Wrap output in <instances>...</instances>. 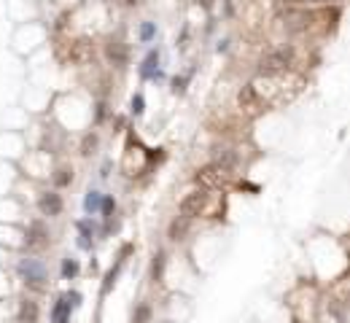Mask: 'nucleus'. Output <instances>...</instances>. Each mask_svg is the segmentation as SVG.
<instances>
[{"mask_svg": "<svg viewBox=\"0 0 350 323\" xmlns=\"http://www.w3.org/2000/svg\"><path fill=\"white\" fill-rule=\"evenodd\" d=\"M38 208H41L43 215H59L62 213V200H59V194H54V191H46V194H41V200H38Z\"/></svg>", "mask_w": 350, "mask_h": 323, "instance_id": "nucleus-7", "label": "nucleus"}, {"mask_svg": "<svg viewBox=\"0 0 350 323\" xmlns=\"http://www.w3.org/2000/svg\"><path fill=\"white\" fill-rule=\"evenodd\" d=\"M105 57H108L116 68H124V65H127V46L121 41H108L105 43Z\"/></svg>", "mask_w": 350, "mask_h": 323, "instance_id": "nucleus-9", "label": "nucleus"}, {"mask_svg": "<svg viewBox=\"0 0 350 323\" xmlns=\"http://www.w3.org/2000/svg\"><path fill=\"white\" fill-rule=\"evenodd\" d=\"M78 229H81V245H84V248H89V237H92L89 223H87V221H81V223H78Z\"/></svg>", "mask_w": 350, "mask_h": 323, "instance_id": "nucleus-20", "label": "nucleus"}, {"mask_svg": "<svg viewBox=\"0 0 350 323\" xmlns=\"http://www.w3.org/2000/svg\"><path fill=\"white\" fill-rule=\"evenodd\" d=\"M124 3H127V5H135V3H137V0H124Z\"/></svg>", "mask_w": 350, "mask_h": 323, "instance_id": "nucleus-25", "label": "nucleus"}, {"mask_svg": "<svg viewBox=\"0 0 350 323\" xmlns=\"http://www.w3.org/2000/svg\"><path fill=\"white\" fill-rule=\"evenodd\" d=\"M19 321L22 323H38V305L32 299H24L19 307Z\"/></svg>", "mask_w": 350, "mask_h": 323, "instance_id": "nucleus-10", "label": "nucleus"}, {"mask_svg": "<svg viewBox=\"0 0 350 323\" xmlns=\"http://www.w3.org/2000/svg\"><path fill=\"white\" fill-rule=\"evenodd\" d=\"M92 57V51H89V41H76L73 43V51H70V59H73V62H87V59Z\"/></svg>", "mask_w": 350, "mask_h": 323, "instance_id": "nucleus-12", "label": "nucleus"}, {"mask_svg": "<svg viewBox=\"0 0 350 323\" xmlns=\"http://www.w3.org/2000/svg\"><path fill=\"white\" fill-rule=\"evenodd\" d=\"M78 296L76 291L73 294H68V296H62V299L57 302V307H54V323H68V315H70V307L78 305Z\"/></svg>", "mask_w": 350, "mask_h": 323, "instance_id": "nucleus-8", "label": "nucleus"}, {"mask_svg": "<svg viewBox=\"0 0 350 323\" xmlns=\"http://www.w3.org/2000/svg\"><path fill=\"white\" fill-rule=\"evenodd\" d=\"M19 272H22V278L30 283V286L41 288L43 280H46V272H43V264L35 259H24L22 264H19Z\"/></svg>", "mask_w": 350, "mask_h": 323, "instance_id": "nucleus-4", "label": "nucleus"}, {"mask_svg": "<svg viewBox=\"0 0 350 323\" xmlns=\"http://www.w3.org/2000/svg\"><path fill=\"white\" fill-rule=\"evenodd\" d=\"M234 154H232V151H227V148H219V151H216V159H213V164H216V167H221L224 170V173H227V170H232L234 167Z\"/></svg>", "mask_w": 350, "mask_h": 323, "instance_id": "nucleus-11", "label": "nucleus"}, {"mask_svg": "<svg viewBox=\"0 0 350 323\" xmlns=\"http://www.w3.org/2000/svg\"><path fill=\"white\" fill-rule=\"evenodd\" d=\"M237 103H240V108L245 110L248 116L261 113V108H264V100L259 97V92H256L253 84H245V87L240 89V95H237Z\"/></svg>", "mask_w": 350, "mask_h": 323, "instance_id": "nucleus-2", "label": "nucleus"}, {"mask_svg": "<svg viewBox=\"0 0 350 323\" xmlns=\"http://www.w3.org/2000/svg\"><path fill=\"white\" fill-rule=\"evenodd\" d=\"M78 272V264H76V261H65V264H62V275H65V278H73V275Z\"/></svg>", "mask_w": 350, "mask_h": 323, "instance_id": "nucleus-21", "label": "nucleus"}, {"mask_svg": "<svg viewBox=\"0 0 350 323\" xmlns=\"http://www.w3.org/2000/svg\"><path fill=\"white\" fill-rule=\"evenodd\" d=\"M291 65H294V49L291 46H283V49L269 51V54L261 59L259 73L261 76H280V73H286Z\"/></svg>", "mask_w": 350, "mask_h": 323, "instance_id": "nucleus-1", "label": "nucleus"}, {"mask_svg": "<svg viewBox=\"0 0 350 323\" xmlns=\"http://www.w3.org/2000/svg\"><path fill=\"white\" fill-rule=\"evenodd\" d=\"M49 245V232L41 221H32L27 226V237H24V248L27 250H41Z\"/></svg>", "mask_w": 350, "mask_h": 323, "instance_id": "nucleus-3", "label": "nucleus"}, {"mask_svg": "<svg viewBox=\"0 0 350 323\" xmlns=\"http://www.w3.org/2000/svg\"><path fill=\"white\" fill-rule=\"evenodd\" d=\"M140 38H143V41H151V38H154V24H143V27H140Z\"/></svg>", "mask_w": 350, "mask_h": 323, "instance_id": "nucleus-23", "label": "nucleus"}, {"mask_svg": "<svg viewBox=\"0 0 350 323\" xmlns=\"http://www.w3.org/2000/svg\"><path fill=\"white\" fill-rule=\"evenodd\" d=\"M70 178H73V170L59 167V170H57V175H54V183H57V186H68V183H70Z\"/></svg>", "mask_w": 350, "mask_h": 323, "instance_id": "nucleus-16", "label": "nucleus"}, {"mask_svg": "<svg viewBox=\"0 0 350 323\" xmlns=\"http://www.w3.org/2000/svg\"><path fill=\"white\" fill-rule=\"evenodd\" d=\"M186 229H189V218H175L173 223H170V240H181L183 234H186Z\"/></svg>", "mask_w": 350, "mask_h": 323, "instance_id": "nucleus-13", "label": "nucleus"}, {"mask_svg": "<svg viewBox=\"0 0 350 323\" xmlns=\"http://www.w3.org/2000/svg\"><path fill=\"white\" fill-rule=\"evenodd\" d=\"M224 178H227V173H224L221 167H216V164H208V167L197 170L194 181L200 183V186H221Z\"/></svg>", "mask_w": 350, "mask_h": 323, "instance_id": "nucleus-6", "label": "nucleus"}, {"mask_svg": "<svg viewBox=\"0 0 350 323\" xmlns=\"http://www.w3.org/2000/svg\"><path fill=\"white\" fill-rule=\"evenodd\" d=\"M156 62H159V54H156V51H151V54H148V59H146V65H143V70H140V73H143V76H151V73H154V68H156Z\"/></svg>", "mask_w": 350, "mask_h": 323, "instance_id": "nucleus-18", "label": "nucleus"}, {"mask_svg": "<svg viewBox=\"0 0 350 323\" xmlns=\"http://www.w3.org/2000/svg\"><path fill=\"white\" fill-rule=\"evenodd\" d=\"M205 205H208V194H202V191H194V194H189V197H183L181 200V215L183 218H191V215H200Z\"/></svg>", "mask_w": 350, "mask_h": 323, "instance_id": "nucleus-5", "label": "nucleus"}, {"mask_svg": "<svg viewBox=\"0 0 350 323\" xmlns=\"http://www.w3.org/2000/svg\"><path fill=\"white\" fill-rule=\"evenodd\" d=\"M132 110H135V116H140V113H143V97H140V95L132 97Z\"/></svg>", "mask_w": 350, "mask_h": 323, "instance_id": "nucleus-22", "label": "nucleus"}, {"mask_svg": "<svg viewBox=\"0 0 350 323\" xmlns=\"http://www.w3.org/2000/svg\"><path fill=\"white\" fill-rule=\"evenodd\" d=\"M95 148H97V135H87V137H84V143H81V154L89 156Z\"/></svg>", "mask_w": 350, "mask_h": 323, "instance_id": "nucleus-17", "label": "nucleus"}, {"mask_svg": "<svg viewBox=\"0 0 350 323\" xmlns=\"http://www.w3.org/2000/svg\"><path fill=\"white\" fill-rule=\"evenodd\" d=\"M162 269H164V253H156L154 256V269H151V272H154V280L162 278Z\"/></svg>", "mask_w": 350, "mask_h": 323, "instance_id": "nucleus-19", "label": "nucleus"}, {"mask_svg": "<svg viewBox=\"0 0 350 323\" xmlns=\"http://www.w3.org/2000/svg\"><path fill=\"white\" fill-rule=\"evenodd\" d=\"M114 208H116V202H114V200H103V213H105V218H111Z\"/></svg>", "mask_w": 350, "mask_h": 323, "instance_id": "nucleus-24", "label": "nucleus"}, {"mask_svg": "<svg viewBox=\"0 0 350 323\" xmlns=\"http://www.w3.org/2000/svg\"><path fill=\"white\" fill-rule=\"evenodd\" d=\"M323 19H326V30H334L337 27V19H340V8L332 5V8L323 11Z\"/></svg>", "mask_w": 350, "mask_h": 323, "instance_id": "nucleus-15", "label": "nucleus"}, {"mask_svg": "<svg viewBox=\"0 0 350 323\" xmlns=\"http://www.w3.org/2000/svg\"><path fill=\"white\" fill-rule=\"evenodd\" d=\"M103 205V197H100V191H89L87 194V200H84V208H87V213H95L97 208Z\"/></svg>", "mask_w": 350, "mask_h": 323, "instance_id": "nucleus-14", "label": "nucleus"}]
</instances>
